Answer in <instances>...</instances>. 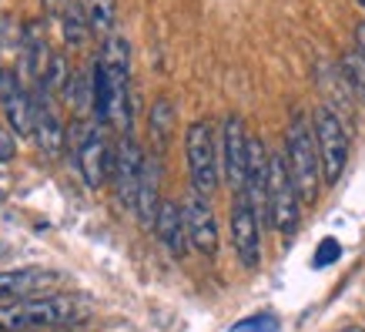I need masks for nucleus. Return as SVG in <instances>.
I'll list each match as a JSON object with an SVG mask.
<instances>
[{"label": "nucleus", "mask_w": 365, "mask_h": 332, "mask_svg": "<svg viewBox=\"0 0 365 332\" xmlns=\"http://www.w3.org/2000/svg\"><path fill=\"white\" fill-rule=\"evenodd\" d=\"M47 61H51V51H47V37H44V24L34 21L21 31V71L17 78H27L31 88H37L44 81Z\"/></svg>", "instance_id": "14"}, {"label": "nucleus", "mask_w": 365, "mask_h": 332, "mask_svg": "<svg viewBox=\"0 0 365 332\" xmlns=\"http://www.w3.org/2000/svg\"><path fill=\"white\" fill-rule=\"evenodd\" d=\"M91 316V302L81 296H34L0 302V332H44L71 329Z\"/></svg>", "instance_id": "1"}, {"label": "nucleus", "mask_w": 365, "mask_h": 332, "mask_svg": "<svg viewBox=\"0 0 365 332\" xmlns=\"http://www.w3.org/2000/svg\"><path fill=\"white\" fill-rule=\"evenodd\" d=\"M0 61H4V57H0ZM0 67H4V64H0Z\"/></svg>", "instance_id": "29"}, {"label": "nucleus", "mask_w": 365, "mask_h": 332, "mask_svg": "<svg viewBox=\"0 0 365 332\" xmlns=\"http://www.w3.org/2000/svg\"><path fill=\"white\" fill-rule=\"evenodd\" d=\"M312 138H315V151H319V168H322V181L335 185L342 178L345 165H349V131H345L339 111L332 108H315L312 118Z\"/></svg>", "instance_id": "5"}, {"label": "nucleus", "mask_w": 365, "mask_h": 332, "mask_svg": "<svg viewBox=\"0 0 365 332\" xmlns=\"http://www.w3.org/2000/svg\"><path fill=\"white\" fill-rule=\"evenodd\" d=\"M181 221H185V242L205 258H215L222 248V235H218V218L211 201L191 191L188 201H181Z\"/></svg>", "instance_id": "7"}, {"label": "nucleus", "mask_w": 365, "mask_h": 332, "mask_svg": "<svg viewBox=\"0 0 365 332\" xmlns=\"http://www.w3.org/2000/svg\"><path fill=\"white\" fill-rule=\"evenodd\" d=\"M175 121H178V108L171 98H155V104H151V111H148V131H151V138H155L158 151H165L168 141H171V131H175Z\"/></svg>", "instance_id": "17"}, {"label": "nucleus", "mask_w": 365, "mask_h": 332, "mask_svg": "<svg viewBox=\"0 0 365 332\" xmlns=\"http://www.w3.org/2000/svg\"><path fill=\"white\" fill-rule=\"evenodd\" d=\"M151 232H155L158 242H161L168 252H171V258H185V248H188V242H185V221H181V205H178V201L161 198Z\"/></svg>", "instance_id": "16"}, {"label": "nucleus", "mask_w": 365, "mask_h": 332, "mask_svg": "<svg viewBox=\"0 0 365 332\" xmlns=\"http://www.w3.org/2000/svg\"><path fill=\"white\" fill-rule=\"evenodd\" d=\"M158 205H161V161L155 155H144L141 181H138V195H134V215L144 228L155 225Z\"/></svg>", "instance_id": "15"}, {"label": "nucleus", "mask_w": 365, "mask_h": 332, "mask_svg": "<svg viewBox=\"0 0 365 332\" xmlns=\"http://www.w3.org/2000/svg\"><path fill=\"white\" fill-rule=\"evenodd\" d=\"M0 252H4V248H0Z\"/></svg>", "instance_id": "30"}, {"label": "nucleus", "mask_w": 365, "mask_h": 332, "mask_svg": "<svg viewBox=\"0 0 365 332\" xmlns=\"http://www.w3.org/2000/svg\"><path fill=\"white\" fill-rule=\"evenodd\" d=\"M355 51H359V54H362V61H365V21L355 24Z\"/></svg>", "instance_id": "25"}, {"label": "nucleus", "mask_w": 365, "mask_h": 332, "mask_svg": "<svg viewBox=\"0 0 365 332\" xmlns=\"http://www.w3.org/2000/svg\"><path fill=\"white\" fill-rule=\"evenodd\" d=\"M185 161H188L191 191L211 198L222 181V168H218V141H215V128L211 121H191L185 128Z\"/></svg>", "instance_id": "3"}, {"label": "nucleus", "mask_w": 365, "mask_h": 332, "mask_svg": "<svg viewBox=\"0 0 365 332\" xmlns=\"http://www.w3.org/2000/svg\"><path fill=\"white\" fill-rule=\"evenodd\" d=\"M342 255V245L335 242V238H322L319 248H315V268H325V266H332L335 258Z\"/></svg>", "instance_id": "22"}, {"label": "nucleus", "mask_w": 365, "mask_h": 332, "mask_svg": "<svg viewBox=\"0 0 365 332\" xmlns=\"http://www.w3.org/2000/svg\"><path fill=\"white\" fill-rule=\"evenodd\" d=\"M84 21H88L91 37H101L108 41L114 34V24H118V0H84Z\"/></svg>", "instance_id": "18"}, {"label": "nucleus", "mask_w": 365, "mask_h": 332, "mask_svg": "<svg viewBox=\"0 0 365 332\" xmlns=\"http://www.w3.org/2000/svg\"><path fill=\"white\" fill-rule=\"evenodd\" d=\"M355 4H359V7H362V11H365V0H355Z\"/></svg>", "instance_id": "27"}, {"label": "nucleus", "mask_w": 365, "mask_h": 332, "mask_svg": "<svg viewBox=\"0 0 365 332\" xmlns=\"http://www.w3.org/2000/svg\"><path fill=\"white\" fill-rule=\"evenodd\" d=\"M218 165L228 178V188L242 195L245 188V165H248V128L238 114H228L222 124V144H218Z\"/></svg>", "instance_id": "9"}, {"label": "nucleus", "mask_w": 365, "mask_h": 332, "mask_svg": "<svg viewBox=\"0 0 365 332\" xmlns=\"http://www.w3.org/2000/svg\"><path fill=\"white\" fill-rule=\"evenodd\" d=\"M31 91V101H34V141L37 148L44 151L47 158H57L64 151V141H67V131H64V121L57 108L51 104V94L44 88H27Z\"/></svg>", "instance_id": "12"}, {"label": "nucleus", "mask_w": 365, "mask_h": 332, "mask_svg": "<svg viewBox=\"0 0 365 332\" xmlns=\"http://www.w3.org/2000/svg\"><path fill=\"white\" fill-rule=\"evenodd\" d=\"M61 34H64V44L67 47H84L88 44V21H84V7H81L78 0H71L61 14Z\"/></svg>", "instance_id": "19"}, {"label": "nucleus", "mask_w": 365, "mask_h": 332, "mask_svg": "<svg viewBox=\"0 0 365 332\" xmlns=\"http://www.w3.org/2000/svg\"><path fill=\"white\" fill-rule=\"evenodd\" d=\"M342 74H345V81H349L352 94L365 104V61L359 51H349V54L342 57Z\"/></svg>", "instance_id": "20"}, {"label": "nucleus", "mask_w": 365, "mask_h": 332, "mask_svg": "<svg viewBox=\"0 0 365 332\" xmlns=\"http://www.w3.org/2000/svg\"><path fill=\"white\" fill-rule=\"evenodd\" d=\"M0 104H4V114H7V124H11L14 138H31L34 101H31L27 84L17 78L14 67H0Z\"/></svg>", "instance_id": "11"}, {"label": "nucleus", "mask_w": 365, "mask_h": 332, "mask_svg": "<svg viewBox=\"0 0 365 332\" xmlns=\"http://www.w3.org/2000/svg\"><path fill=\"white\" fill-rule=\"evenodd\" d=\"M232 332H278V319L272 312H255L252 319H242Z\"/></svg>", "instance_id": "21"}, {"label": "nucleus", "mask_w": 365, "mask_h": 332, "mask_svg": "<svg viewBox=\"0 0 365 332\" xmlns=\"http://www.w3.org/2000/svg\"><path fill=\"white\" fill-rule=\"evenodd\" d=\"M285 168L292 175L295 195L302 205H315L322 191V168H319V151H315V138H312V124L305 118V111H292V121L285 128Z\"/></svg>", "instance_id": "2"}, {"label": "nucleus", "mask_w": 365, "mask_h": 332, "mask_svg": "<svg viewBox=\"0 0 365 332\" xmlns=\"http://www.w3.org/2000/svg\"><path fill=\"white\" fill-rule=\"evenodd\" d=\"M14 155H17V141H14L11 128H0V165H4V161H11Z\"/></svg>", "instance_id": "23"}, {"label": "nucleus", "mask_w": 365, "mask_h": 332, "mask_svg": "<svg viewBox=\"0 0 365 332\" xmlns=\"http://www.w3.org/2000/svg\"><path fill=\"white\" fill-rule=\"evenodd\" d=\"M71 148H74V161H78V171L84 178L88 188H101L104 178H108V168H111V144L104 138L98 121H78L74 124V138H71Z\"/></svg>", "instance_id": "6"}, {"label": "nucleus", "mask_w": 365, "mask_h": 332, "mask_svg": "<svg viewBox=\"0 0 365 332\" xmlns=\"http://www.w3.org/2000/svg\"><path fill=\"white\" fill-rule=\"evenodd\" d=\"M61 278H64L61 272H54V268H41V266L7 268V272H0V302L47 296V288H54Z\"/></svg>", "instance_id": "13"}, {"label": "nucleus", "mask_w": 365, "mask_h": 332, "mask_svg": "<svg viewBox=\"0 0 365 332\" xmlns=\"http://www.w3.org/2000/svg\"><path fill=\"white\" fill-rule=\"evenodd\" d=\"M232 245L242 268H258L262 262V218L245 195L232 201Z\"/></svg>", "instance_id": "8"}, {"label": "nucleus", "mask_w": 365, "mask_h": 332, "mask_svg": "<svg viewBox=\"0 0 365 332\" xmlns=\"http://www.w3.org/2000/svg\"><path fill=\"white\" fill-rule=\"evenodd\" d=\"M339 332H365L362 326H345V329H339Z\"/></svg>", "instance_id": "26"}, {"label": "nucleus", "mask_w": 365, "mask_h": 332, "mask_svg": "<svg viewBox=\"0 0 365 332\" xmlns=\"http://www.w3.org/2000/svg\"><path fill=\"white\" fill-rule=\"evenodd\" d=\"M299 221H302V201L295 195L285 158H282V151H268V225L282 238H295Z\"/></svg>", "instance_id": "4"}, {"label": "nucleus", "mask_w": 365, "mask_h": 332, "mask_svg": "<svg viewBox=\"0 0 365 332\" xmlns=\"http://www.w3.org/2000/svg\"><path fill=\"white\" fill-rule=\"evenodd\" d=\"M141 165H144V151L141 144L134 141L131 134H124L118 148L111 151V185H114V195L121 201L124 208L134 211V195H138V181H141Z\"/></svg>", "instance_id": "10"}, {"label": "nucleus", "mask_w": 365, "mask_h": 332, "mask_svg": "<svg viewBox=\"0 0 365 332\" xmlns=\"http://www.w3.org/2000/svg\"><path fill=\"white\" fill-rule=\"evenodd\" d=\"M67 4H71V0H41V7H44V14H51V17H61Z\"/></svg>", "instance_id": "24"}, {"label": "nucleus", "mask_w": 365, "mask_h": 332, "mask_svg": "<svg viewBox=\"0 0 365 332\" xmlns=\"http://www.w3.org/2000/svg\"><path fill=\"white\" fill-rule=\"evenodd\" d=\"M57 332H74V329H57Z\"/></svg>", "instance_id": "28"}]
</instances>
